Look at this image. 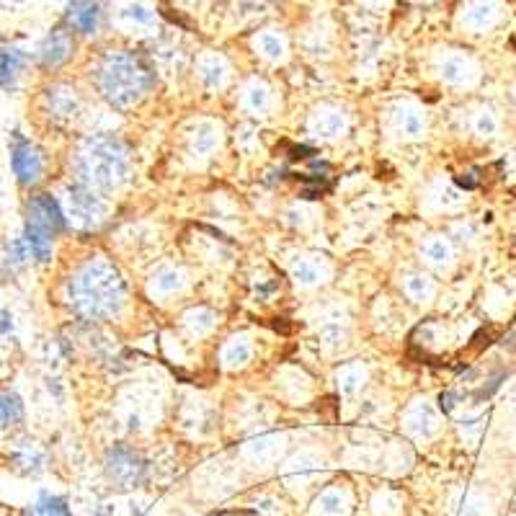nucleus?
<instances>
[{"label":"nucleus","mask_w":516,"mask_h":516,"mask_svg":"<svg viewBox=\"0 0 516 516\" xmlns=\"http://www.w3.org/2000/svg\"><path fill=\"white\" fill-rule=\"evenodd\" d=\"M70 302L75 313L91 320L119 313L124 305V282L119 271L104 258L88 261L70 282Z\"/></svg>","instance_id":"f257e3e1"},{"label":"nucleus","mask_w":516,"mask_h":516,"mask_svg":"<svg viewBox=\"0 0 516 516\" xmlns=\"http://www.w3.org/2000/svg\"><path fill=\"white\" fill-rule=\"evenodd\" d=\"M96 83L111 106L129 109L145 99L155 78L145 57L135 52H109L96 70Z\"/></svg>","instance_id":"f03ea898"},{"label":"nucleus","mask_w":516,"mask_h":516,"mask_svg":"<svg viewBox=\"0 0 516 516\" xmlns=\"http://www.w3.org/2000/svg\"><path fill=\"white\" fill-rule=\"evenodd\" d=\"M129 173L127 148L122 140L111 135H99L88 140L78 155L80 184L99 194H111L124 184Z\"/></svg>","instance_id":"7ed1b4c3"},{"label":"nucleus","mask_w":516,"mask_h":516,"mask_svg":"<svg viewBox=\"0 0 516 516\" xmlns=\"http://www.w3.org/2000/svg\"><path fill=\"white\" fill-rule=\"evenodd\" d=\"M104 467L106 478L117 488H137L145 480V473H148V465H145L140 452L124 447V444H117V447H111L106 452Z\"/></svg>","instance_id":"20e7f679"},{"label":"nucleus","mask_w":516,"mask_h":516,"mask_svg":"<svg viewBox=\"0 0 516 516\" xmlns=\"http://www.w3.org/2000/svg\"><path fill=\"white\" fill-rule=\"evenodd\" d=\"M11 168L13 176L19 179L21 186H34L44 173V155L37 145H31L29 140L16 132L13 135V145H11Z\"/></svg>","instance_id":"39448f33"},{"label":"nucleus","mask_w":516,"mask_h":516,"mask_svg":"<svg viewBox=\"0 0 516 516\" xmlns=\"http://www.w3.org/2000/svg\"><path fill=\"white\" fill-rule=\"evenodd\" d=\"M26 222L47 230L50 235L62 233V230L68 228V220L62 215L60 202L52 194H37V197L26 204Z\"/></svg>","instance_id":"423d86ee"},{"label":"nucleus","mask_w":516,"mask_h":516,"mask_svg":"<svg viewBox=\"0 0 516 516\" xmlns=\"http://www.w3.org/2000/svg\"><path fill=\"white\" fill-rule=\"evenodd\" d=\"M70 209H73V217L78 225L93 228V225H99L106 215L104 194L88 189V186L83 184L73 186V189H70Z\"/></svg>","instance_id":"0eeeda50"},{"label":"nucleus","mask_w":516,"mask_h":516,"mask_svg":"<svg viewBox=\"0 0 516 516\" xmlns=\"http://www.w3.org/2000/svg\"><path fill=\"white\" fill-rule=\"evenodd\" d=\"M75 52V39L73 31L68 26H57L55 31H50V37L42 42V50H39V60H42L44 68H60L73 57Z\"/></svg>","instance_id":"6e6552de"},{"label":"nucleus","mask_w":516,"mask_h":516,"mask_svg":"<svg viewBox=\"0 0 516 516\" xmlns=\"http://www.w3.org/2000/svg\"><path fill=\"white\" fill-rule=\"evenodd\" d=\"M101 11L93 0H73L68 8H65V26L70 31H78L83 37H91L93 31L99 29Z\"/></svg>","instance_id":"1a4fd4ad"},{"label":"nucleus","mask_w":516,"mask_h":516,"mask_svg":"<svg viewBox=\"0 0 516 516\" xmlns=\"http://www.w3.org/2000/svg\"><path fill=\"white\" fill-rule=\"evenodd\" d=\"M26 65V55L19 47H0V88H11Z\"/></svg>","instance_id":"9d476101"},{"label":"nucleus","mask_w":516,"mask_h":516,"mask_svg":"<svg viewBox=\"0 0 516 516\" xmlns=\"http://www.w3.org/2000/svg\"><path fill=\"white\" fill-rule=\"evenodd\" d=\"M24 243H26V248H29L31 258H37L39 264H44V261H50V256H52V235L47 233V230H42V228H37V225H29V222H26Z\"/></svg>","instance_id":"9b49d317"},{"label":"nucleus","mask_w":516,"mask_h":516,"mask_svg":"<svg viewBox=\"0 0 516 516\" xmlns=\"http://www.w3.org/2000/svg\"><path fill=\"white\" fill-rule=\"evenodd\" d=\"M26 516H73L68 501L60 496H39L34 504L29 506Z\"/></svg>","instance_id":"f8f14e48"},{"label":"nucleus","mask_w":516,"mask_h":516,"mask_svg":"<svg viewBox=\"0 0 516 516\" xmlns=\"http://www.w3.org/2000/svg\"><path fill=\"white\" fill-rule=\"evenodd\" d=\"M24 418V403L16 393H0V429L16 426Z\"/></svg>","instance_id":"ddd939ff"},{"label":"nucleus","mask_w":516,"mask_h":516,"mask_svg":"<svg viewBox=\"0 0 516 516\" xmlns=\"http://www.w3.org/2000/svg\"><path fill=\"white\" fill-rule=\"evenodd\" d=\"M313 129L320 137H336L346 129V119L344 114H338V111H323V114L315 117Z\"/></svg>","instance_id":"4468645a"},{"label":"nucleus","mask_w":516,"mask_h":516,"mask_svg":"<svg viewBox=\"0 0 516 516\" xmlns=\"http://www.w3.org/2000/svg\"><path fill=\"white\" fill-rule=\"evenodd\" d=\"M50 104L57 117L70 119L78 114V96H75V91H68V88H57L55 93L50 91Z\"/></svg>","instance_id":"2eb2a0df"},{"label":"nucleus","mask_w":516,"mask_h":516,"mask_svg":"<svg viewBox=\"0 0 516 516\" xmlns=\"http://www.w3.org/2000/svg\"><path fill=\"white\" fill-rule=\"evenodd\" d=\"M408 424H411L413 431L429 437V434H434V429H437V413L431 411V406L421 403V406H416L411 411V416H408Z\"/></svg>","instance_id":"dca6fc26"},{"label":"nucleus","mask_w":516,"mask_h":516,"mask_svg":"<svg viewBox=\"0 0 516 516\" xmlns=\"http://www.w3.org/2000/svg\"><path fill=\"white\" fill-rule=\"evenodd\" d=\"M292 277L308 287V284L320 282V277H323V269H320V264L318 261H313V258H300V261H295V266H292Z\"/></svg>","instance_id":"f3484780"},{"label":"nucleus","mask_w":516,"mask_h":516,"mask_svg":"<svg viewBox=\"0 0 516 516\" xmlns=\"http://www.w3.org/2000/svg\"><path fill=\"white\" fill-rule=\"evenodd\" d=\"M406 292L411 300L424 302L434 295V284H431V279L424 277V274H413V277L406 279Z\"/></svg>","instance_id":"a211bd4d"},{"label":"nucleus","mask_w":516,"mask_h":516,"mask_svg":"<svg viewBox=\"0 0 516 516\" xmlns=\"http://www.w3.org/2000/svg\"><path fill=\"white\" fill-rule=\"evenodd\" d=\"M248 359H251V346H248L243 338H235V341H230L228 349H225V354H222V362L228 364V367L246 364Z\"/></svg>","instance_id":"6ab92c4d"},{"label":"nucleus","mask_w":516,"mask_h":516,"mask_svg":"<svg viewBox=\"0 0 516 516\" xmlns=\"http://www.w3.org/2000/svg\"><path fill=\"white\" fill-rule=\"evenodd\" d=\"M424 127H426V119L421 117L416 109L400 111V132H403V135L408 137L424 135Z\"/></svg>","instance_id":"aec40b11"},{"label":"nucleus","mask_w":516,"mask_h":516,"mask_svg":"<svg viewBox=\"0 0 516 516\" xmlns=\"http://www.w3.org/2000/svg\"><path fill=\"white\" fill-rule=\"evenodd\" d=\"M181 287V274L173 269H163L155 274L153 289L158 295H168V292H176Z\"/></svg>","instance_id":"412c9836"},{"label":"nucleus","mask_w":516,"mask_h":516,"mask_svg":"<svg viewBox=\"0 0 516 516\" xmlns=\"http://www.w3.org/2000/svg\"><path fill=\"white\" fill-rule=\"evenodd\" d=\"M364 382V372L359 367H346L338 372V385H341V390L344 393H357L359 387H362Z\"/></svg>","instance_id":"4be33fe9"},{"label":"nucleus","mask_w":516,"mask_h":516,"mask_svg":"<svg viewBox=\"0 0 516 516\" xmlns=\"http://www.w3.org/2000/svg\"><path fill=\"white\" fill-rule=\"evenodd\" d=\"M202 78L207 86H220L222 80H225V65L215 57H209V60L202 62Z\"/></svg>","instance_id":"5701e85b"},{"label":"nucleus","mask_w":516,"mask_h":516,"mask_svg":"<svg viewBox=\"0 0 516 516\" xmlns=\"http://www.w3.org/2000/svg\"><path fill=\"white\" fill-rule=\"evenodd\" d=\"M424 253L429 261H434V264H444V261L452 256V251H449V243H444V238H431L429 243L424 246Z\"/></svg>","instance_id":"b1692460"},{"label":"nucleus","mask_w":516,"mask_h":516,"mask_svg":"<svg viewBox=\"0 0 516 516\" xmlns=\"http://www.w3.org/2000/svg\"><path fill=\"white\" fill-rule=\"evenodd\" d=\"M258 47H261V52H264L266 57H274V60L284 55V42L277 34H264V37L258 39Z\"/></svg>","instance_id":"393cba45"},{"label":"nucleus","mask_w":516,"mask_h":516,"mask_svg":"<svg viewBox=\"0 0 516 516\" xmlns=\"http://www.w3.org/2000/svg\"><path fill=\"white\" fill-rule=\"evenodd\" d=\"M465 60H460V57H449V60L442 62V75L447 80H452V83H457V80L465 78Z\"/></svg>","instance_id":"a878e982"},{"label":"nucleus","mask_w":516,"mask_h":516,"mask_svg":"<svg viewBox=\"0 0 516 516\" xmlns=\"http://www.w3.org/2000/svg\"><path fill=\"white\" fill-rule=\"evenodd\" d=\"M217 142V132L212 127H202L197 132V140H194V148H197V153H209V150L215 148Z\"/></svg>","instance_id":"bb28decb"},{"label":"nucleus","mask_w":516,"mask_h":516,"mask_svg":"<svg viewBox=\"0 0 516 516\" xmlns=\"http://www.w3.org/2000/svg\"><path fill=\"white\" fill-rule=\"evenodd\" d=\"M212 323H215V315L207 313V310H197V313L189 315V326L194 328L197 333H204L212 328Z\"/></svg>","instance_id":"cd10ccee"},{"label":"nucleus","mask_w":516,"mask_h":516,"mask_svg":"<svg viewBox=\"0 0 516 516\" xmlns=\"http://www.w3.org/2000/svg\"><path fill=\"white\" fill-rule=\"evenodd\" d=\"M491 19H493V8L486 6V3H480L478 8H473V13H467V24H473V26H486Z\"/></svg>","instance_id":"c85d7f7f"},{"label":"nucleus","mask_w":516,"mask_h":516,"mask_svg":"<svg viewBox=\"0 0 516 516\" xmlns=\"http://www.w3.org/2000/svg\"><path fill=\"white\" fill-rule=\"evenodd\" d=\"M132 21H140V24H150L153 21V11L145 6H140V3H135V6H129L127 11H124Z\"/></svg>","instance_id":"c756f323"},{"label":"nucleus","mask_w":516,"mask_h":516,"mask_svg":"<svg viewBox=\"0 0 516 516\" xmlns=\"http://www.w3.org/2000/svg\"><path fill=\"white\" fill-rule=\"evenodd\" d=\"M248 104H251L253 109H266V104H269V93H266V88H253V91L248 93Z\"/></svg>","instance_id":"7c9ffc66"},{"label":"nucleus","mask_w":516,"mask_h":516,"mask_svg":"<svg viewBox=\"0 0 516 516\" xmlns=\"http://www.w3.org/2000/svg\"><path fill=\"white\" fill-rule=\"evenodd\" d=\"M478 129H480V132H491V129H493L491 117H480L478 119Z\"/></svg>","instance_id":"2f4dec72"},{"label":"nucleus","mask_w":516,"mask_h":516,"mask_svg":"<svg viewBox=\"0 0 516 516\" xmlns=\"http://www.w3.org/2000/svg\"><path fill=\"white\" fill-rule=\"evenodd\" d=\"M0 274H3V266H0Z\"/></svg>","instance_id":"473e14b6"}]
</instances>
